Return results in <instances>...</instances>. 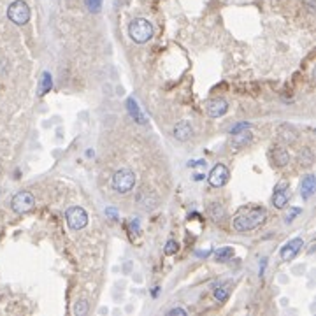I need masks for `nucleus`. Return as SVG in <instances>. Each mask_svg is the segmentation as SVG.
I'll use <instances>...</instances> for the list:
<instances>
[{
  "label": "nucleus",
  "mask_w": 316,
  "mask_h": 316,
  "mask_svg": "<svg viewBox=\"0 0 316 316\" xmlns=\"http://www.w3.org/2000/svg\"><path fill=\"white\" fill-rule=\"evenodd\" d=\"M178 248H179V246H178V242H176V241H172V239H171V241H167V244H165L164 253H165V255H169V256H171V255H176V251H178Z\"/></svg>",
  "instance_id": "4be33fe9"
},
{
  "label": "nucleus",
  "mask_w": 316,
  "mask_h": 316,
  "mask_svg": "<svg viewBox=\"0 0 316 316\" xmlns=\"http://www.w3.org/2000/svg\"><path fill=\"white\" fill-rule=\"evenodd\" d=\"M74 314H78V316H83V314H86V311H88V304H86V300H78V302L74 304Z\"/></svg>",
  "instance_id": "412c9836"
},
{
  "label": "nucleus",
  "mask_w": 316,
  "mask_h": 316,
  "mask_svg": "<svg viewBox=\"0 0 316 316\" xmlns=\"http://www.w3.org/2000/svg\"><path fill=\"white\" fill-rule=\"evenodd\" d=\"M51 86H53V79H51V74H49V72H44V74H42V79H40L39 95L47 93V91L51 90Z\"/></svg>",
  "instance_id": "6ab92c4d"
},
{
  "label": "nucleus",
  "mask_w": 316,
  "mask_h": 316,
  "mask_svg": "<svg viewBox=\"0 0 316 316\" xmlns=\"http://www.w3.org/2000/svg\"><path fill=\"white\" fill-rule=\"evenodd\" d=\"M135 186V174L130 169H120L113 176V188L118 193H127Z\"/></svg>",
  "instance_id": "7ed1b4c3"
},
{
  "label": "nucleus",
  "mask_w": 316,
  "mask_h": 316,
  "mask_svg": "<svg viewBox=\"0 0 316 316\" xmlns=\"http://www.w3.org/2000/svg\"><path fill=\"white\" fill-rule=\"evenodd\" d=\"M313 193H314V176L307 174L302 179V183H300V195H302L304 200H307V198H311Z\"/></svg>",
  "instance_id": "ddd939ff"
},
{
  "label": "nucleus",
  "mask_w": 316,
  "mask_h": 316,
  "mask_svg": "<svg viewBox=\"0 0 316 316\" xmlns=\"http://www.w3.org/2000/svg\"><path fill=\"white\" fill-rule=\"evenodd\" d=\"M130 227H132V230L139 232V222H137V220H132V222H130Z\"/></svg>",
  "instance_id": "c85d7f7f"
},
{
  "label": "nucleus",
  "mask_w": 316,
  "mask_h": 316,
  "mask_svg": "<svg viewBox=\"0 0 316 316\" xmlns=\"http://www.w3.org/2000/svg\"><path fill=\"white\" fill-rule=\"evenodd\" d=\"M273 158H274V164L279 165V167H283V165H286L290 162V155H288V151H286L285 148L274 149Z\"/></svg>",
  "instance_id": "f3484780"
},
{
  "label": "nucleus",
  "mask_w": 316,
  "mask_h": 316,
  "mask_svg": "<svg viewBox=\"0 0 316 316\" xmlns=\"http://www.w3.org/2000/svg\"><path fill=\"white\" fill-rule=\"evenodd\" d=\"M242 128H249V125L248 123H239V125H236V127L232 128V134H236V132L242 130Z\"/></svg>",
  "instance_id": "cd10ccee"
},
{
  "label": "nucleus",
  "mask_w": 316,
  "mask_h": 316,
  "mask_svg": "<svg viewBox=\"0 0 316 316\" xmlns=\"http://www.w3.org/2000/svg\"><path fill=\"white\" fill-rule=\"evenodd\" d=\"M7 16H9V20L13 21L14 25H25L30 20V7H28L27 2H23V0H16V2L11 4L9 9H7Z\"/></svg>",
  "instance_id": "20e7f679"
},
{
  "label": "nucleus",
  "mask_w": 316,
  "mask_h": 316,
  "mask_svg": "<svg viewBox=\"0 0 316 316\" xmlns=\"http://www.w3.org/2000/svg\"><path fill=\"white\" fill-rule=\"evenodd\" d=\"M302 246H304V241L300 237L292 239V241H288L285 246H283L279 255H281L283 260H286V262H288V260H292L293 256H297V253L302 249Z\"/></svg>",
  "instance_id": "9d476101"
},
{
  "label": "nucleus",
  "mask_w": 316,
  "mask_h": 316,
  "mask_svg": "<svg viewBox=\"0 0 316 316\" xmlns=\"http://www.w3.org/2000/svg\"><path fill=\"white\" fill-rule=\"evenodd\" d=\"M84 4H86L88 11H91V13H98L102 7V0H84Z\"/></svg>",
  "instance_id": "5701e85b"
},
{
  "label": "nucleus",
  "mask_w": 316,
  "mask_h": 316,
  "mask_svg": "<svg viewBox=\"0 0 316 316\" xmlns=\"http://www.w3.org/2000/svg\"><path fill=\"white\" fill-rule=\"evenodd\" d=\"M209 216H211L213 220H220L223 216V207L218 202H213V204L209 205Z\"/></svg>",
  "instance_id": "aec40b11"
},
{
  "label": "nucleus",
  "mask_w": 316,
  "mask_h": 316,
  "mask_svg": "<svg viewBox=\"0 0 316 316\" xmlns=\"http://www.w3.org/2000/svg\"><path fill=\"white\" fill-rule=\"evenodd\" d=\"M192 135H193V128H192V125H190V121L183 120L174 127V137L178 139V141H188Z\"/></svg>",
  "instance_id": "9b49d317"
},
{
  "label": "nucleus",
  "mask_w": 316,
  "mask_h": 316,
  "mask_svg": "<svg viewBox=\"0 0 316 316\" xmlns=\"http://www.w3.org/2000/svg\"><path fill=\"white\" fill-rule=\"evenodd\" d=\"M127 109H128V113H130V116L137 121V123H144V116H142L141 109H139L137 102H135L134 98H128L127 100Z\"/></svg>",
  "instance_id": "2eb2a0df"
},
{
  "label": "nucleus",
  "mask_w": 316,
  "mask_h": 316,
  "mask_svg": "<svg viewBox=\"0 0 316 316\" xmlns=\"http://www.w3.org/2000/svg\"><path fill=\"white\" fill-rule=\"evenodd\" d=\"M106 215H108V216H111L113 220H116V218H118V213H116V209H113V207H108V209H106Z\"/></svg>",
  "instance_id": "bb28decb"
},
{
  "label": "nucleus",
  "mask_w": 316,
  "mask_h": 316,
  "mask_svg": "<svg viewBox=\"0 0 316 316\" xmlns=\"http://www.w3.org/2000/svg\"><path fill=\"white\" fill-rule=\"evenodd\" d=\"M229 169L223 164H218L213 167L211 174H209V185L215 186V188H222L227 181H229Z\"/></svg>",
  "instance_id": "0eeeda50"
},
{
  "label": "nucleus",
  "mask_w": 316,
  "mask_h": 316,
  "mask_svg": "<svg viewBox=\"0 0 316 316\" xmlns=\"http://www.w3.org/2000/svg\"><path fill=\"white\" fill-rule=\"evenodd\" d=\"M251 142V132L248 128H242V130L232 134V146L234 148H244L246 144Z\"/></svg>",
  "instance_id": "f8f14e48"
},
{
  "label": "nucleus",
  "mask_w": 316,
  "mask_h": 316,
  "mask_svg": "<svg viewBox=\"0 0 316 316\" xmlns=\"http://www.w3.org/2000/svg\"><path fill=\"white\" fill-rule=\"evenodd\" d=\"M300 213H302V211H300L299 207H293V209H290V213H288V215H286L285 222H286V223H292L293 220H295V216H299Z\"/></svg>",
  "instance_id": "393cba45"
},
{
  "label": "nucleus",
  "mask_w": 316,
  "mask_h": 316,
  "mask_svg": "<svg viewBox=\"0 0 316 316\" xmlns=\"http://www.w3.org/2000/svg\"><path fill=\"white\" fill-rule=\"evenodd\" d=\"M234 256V249L232 248H220L218 251L215 253V258L218 260V262H229L230 258Z\"/></svg>",
  "instance_id": "a211bd4d"
},
{
  "label": "nucleus",
  "mask_w": 316,
  "mask_h": 316,
  "mask_svg": "<svg viewBox=\"0 0 316 316\" xmlns=\"http://www.w3.org/2000/svg\"><path fill=\"white\" fill-rule=\"evenodd\" d=\"M128 34H130L134 42L144 44L153 37V25L148 20H144V18H137L128 27Z\"/></svg>",
  "instance_id": "f03ea898"
},
{
  "label": "nucleus",
  "mask_w": 316,
  "mask_h": 316,
  "mask_svg": "<svg viewBox=\"0 0 316 316\" xmlns=\"http://www.w3.org/2000/svg\"><path fill=\"white\" fill-rule=\"evenodd\" d=\"M34 205H35V198L30 192H27V190L18 192L16 195L13 197V200H11V209H13L14 213H18V215H25V213L32 211Z\"/></svg>",
  "instance_id": "39448f33"
},
{
  "label": "nucleus",
  "mask_w": 316,
  "mask_h": 316,
  "mask_svg": "<svg viewBox=\"0 0 316 316\" xmlns=\"http://www.w3.org/2000/svg\"><path fill=\"white\" fill-rule=\"evenodd\" d=\"M215 297L218 299V302H225V300L229 299V290L223 288V286H220V288L215 290Z\"/></svg>",
  "instance_id": "b1692460"
},
{
  "label": "nucleus",
  "mask_w": 316,
  "mask_h": 316,
  "mask_svg": "<svg viewBox=\"0 0 316 316\" xmlns=\"http://www.w3.org/2000/svg\"><path fill=\"white\" fill-rule=\"evenodd\" d=\"M288 185H286L285 181H281V183H278L276 185V188H274V193H273V204L276 205L278 209H285L286 205H288Z\"/></svg>",
  "instance_id": "1a4fd4ad"
},
{
  "label": "nucleus",
  "mask_w": 316,
  "mask_h": 316,
  "mask_svg": "<svg viewBox=\"0 0 316 316\" xmlns=\"http://www.w3.org/2000/svg\"><path fill=\"white\" fill-rule=\"evenodd\" d=\"M65 218H67V223L72 230H81L88 225V215L83 207L79 205H74V207H69L67 213H65Z\"/></svg>",
  "instance_id": "423d86ee"
},
{
  "label": "nucleus",
  "mask_w": 316,
  "mask_h": 316,
  "mask_svg": "<svg viewBox=\"0 0 316 316\" xmlns=\"http://www.w3.org/2000/svg\"><path fill=\"white\" fill-rule=\"evenodd\" d=\"M167 314H169V316H176V314H179V316H186V311H185V309H181V307H174V309H171Z\"/></svg>",
  "instance_id": "a878e982"
},
{
  "label": "nucleus",
  "mask_w": 316,
  "mask_h": 316,
  "mask_svg": "<svg viewBox=\"0 0 316 316\" xmlns=\"http://www.w3.org/2000/svg\"><path fill=\"white\" fill-rule=\"evenodd\" d=\"M137 202H139V204H141V207H142V209H151L153 205H155L156 198L153 197L151 193H148V190H144V192H141V193H139Z\"/></svg>",
  "instance_id": "dca6fc26"
},
{
  "label": "nucleus",
  "mask_w": 316,
  "mask_h": 316,
  "mask_svg": "<svg viewBox=\"0 0 316 316\" xmlns=\"http://www.w3.org/2000/svg\"><path fill=\"white\" fill-rule=\"evenodd\" d=\"M279 137L283 139V141H286V142H293V141H297V130L292 127V125H281L279 127Z\"/></svg>",
  "instance_id": "4468645a"
},
{
  "label": "nucleus",
  "mask_w": 316,
  "mask_h": 316,
  "mask_svg": "<svg viewBox=\"0 0 316 316\" xmlns=\"http://www.w3.org/2000/svg\"><path fill=\"white\" fill-rule=\"evenodd\" d=\"M227 111H229V104H227L225 98H211V100L205 102V113L211 118H220Z\"/></svg>",
  "instance_id": "6e6552de"
},
{
  "label": "nucleus",
  "mask_w": 316,
  "mask_h": 316,
  "mask_svg": "<svg viewBox=\"0 0 316 316\" xmlns=\"http://www.w3.org/2000/svg\"><path fill=\"white\" fill-rule=\"evenodd\" d=\"M266 209L264 207H253L249 211L239 215L236 220H234V229L237 232H249V230H255L266 222Z\"/></svg>",
  "instance_id": "f257e3e1"
}]
</instances>
